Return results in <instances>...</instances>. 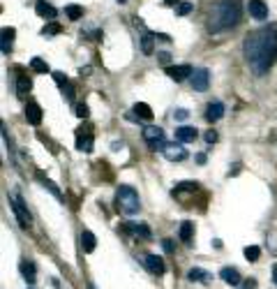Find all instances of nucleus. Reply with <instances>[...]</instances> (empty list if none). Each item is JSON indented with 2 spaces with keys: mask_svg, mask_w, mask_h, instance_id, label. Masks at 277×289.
Instances as JSON below:
<instances>
[{
  "mask_svg": "<svg viewBox=\"0 0 277 289\" xmlns=\"http://www.w3.org/2000/svg\"><path fill=\"white\" fill-rule=\"evenodd\" d=\"M65 14H67L70 21H79V19H83V7L81 5H67Z\"/></svg>",
  "mask_w": 277,
  "mask_h": 289,
  "instance_id": "nucleus-25",
  "label": "nucleus"
},
{
  "mask_svg": "<svg viewBox=\"0 0 277 289\" xmlns=\"http://www.w3.org/2000/svg\"><path fill=\"white\" fill-rule=\"evenodd\" d=\"M116 208H118L123 215H134L141 208V199H139V192L132 185H120L116 190Z\"/></svg>",
  "mask_w": 277,
  "mask_h": 289,
  "instance_id": "nucleus-3",
  "label": "nucleus"
},
{
  "mask_svg": "<svg viewBox=\"0 0 277 289\" xmlns=\"http://www.w3.org/2000/svg\"><path fill=\"white\" fill-rule=\"evenodd\" d=\"M199 183H192V180H185V183H178L174 187V195H180V192H194Z\"/></svg>",
  "mask_w": 277,
  "mask_h": 289,
  "instance_id": "nucleus-30",
  "label": "nucleus"
},
{
  "mask_svg": "<svg viewBox=\"0 0 277 289\" xmlns=\"http://www.w3.org/2000/svg\"><path fill=\"white\" fill-rule=\"evenodd\" d=\"M37 178H39V180H42V183H44V187H49V190H51V192H53V195H56V197H58V199H63V192H60V190H58V187H56V185H53V183H51V180H49V178H46V176H44V174H42V171H37Z\"/></svg>",
  "mask_w": 277,
  "mask_h": 289,
  "instance_id": "nucleus-29",
  "label": "nucleus"
},
{
  "mask_svg": "<svg viewBox=\"0 0 277 289\" xmlns=\"http://www.w3.org/2000/svg\"><path fill=\"white\" fill-rule=\"evenodd\" d=\"M81 248H83V252H95V248H97V238H95V234L92 231H81Z\"/></svg>",
  "mask_w": 277,
  "mask_h": 289,
  "instance_id": "nucleus-19",
  "label": "nucleus"
},
{
  "mask_svg": "<svg viewBox=\"0 0 277 289\" xmlns=\"http://www.w3.org/2000/svg\"><path fill=\"white\" fill-rule=\"evenodd\" d=\"M0 35H3V44H0V49H3V54H5V56H10L17 30H14V28H3V33H0Z\"/></svg>",
  "mask_w": 277,
  "mask_h": 289,
  "instance_id": "nucleus-17",
  "label": "nucleus"
},
{
  "mask_svg": "<svg viewBox=\"0 0 277 289\" xmlns=\"http://www.w3.org/2000/svg\"><path fill=\"white\" fill-rule=\"evenodd\" d=\"M206 141H208V143H215V141H217V132H215V130H208V132H206Z\"/></svg>",
  "mask_w": 277,
  "mask_h": 289,
  "instance_id": "nucleus-37",
  "label": "nucleus"
},
{
  "mask_svg": "<svg viewBox=\"0 0 277 289\" xmlns=\"http://www.w3.org/2000/svg\"><path fill=\"white\" fill-rule=\"evenodd\" d=\"M35 12H37V17L46 19V21H53V19L58 17V10H56L53 5H49L46 0H37V3H35Z\"/></svg>",
  "mask_w": 277,
  "mask_h": 289,
  "instance_id": "nucleus-11",
  "label": "nucleus"
},
{
  "mask_svg": "<svg viewBox=\"0 0 277 289\" xmlns=\"http://www.w3.org/2000/svg\"><path fill=\"white\" fill-rule=\"evenodd\" d=\"M192 10H194V5H192V3H187V0H183V3H178V5H176V14H178V17L190 14Z\"/></svg>",
  "mask_w": 277,
  "mask_h": 289,
  "instance_id": "nucleus-32",
  "label": "nucleus"
},
{
  "mask_svg": "<svg viewBox=\"0 0 277 289\" xmlns=\"http://www.w3.org/2000/svg\"><path fill=\"white\" fill-rule=\"evenodd\" d=\"M164 3H167V5H178L180 0H164Z\"/></svg>",
  "mask_w": 277,
  "mask_h": 289,
  "instance_id": "nucleus-41",
  "label": "nucleus"
},
{
  "mask_svg": "<svg viewBox=\"0 0 277 289\" xmlns=\"http://www.w3.org/2000/svg\"><path fill=\"white\" fill-rule=\"evenodd\" d=\"M272 282L277 284V264H275V266H272Z\"/></svg>",
  "mask_w": 277,
  "mask_h": 289,
  "instance_id": "nucleus-40",
  "label": "nucleus"
},
{
  "mask_svg": "<svg viewBox=\"0 0 277 289\" xmlns=\"http://www.w3.org/2000/svg\"><path fill=\"white\" fill-rule=\"evenodd\" d=\"M208 83H210V72L206 67H199V70L192 72V88L194 90L203 93V90H208Z\"/></svg>",
  "mask_w": 277,
  "mask_h": 289,
  "instance_id": "nucleus-7",
  "label": "nucleus"
},
{
  "mask_svg": "<svg viewBox=\"0 0 277 289\" xmlns=\"http://www.w3.org/2000/svg\"><path fill=\"white\" fill-rule=\"evenodd\" d=\"M192 67L190 65H171V67H167V74L171 79H174V81H183V79H187L192 74Z\"/></svg>",
  "mask_w": 277,
  "mask_h": 289,
  "instance_id": "nucleus-12",
  "label": "nucleus"
},
{
  "mask_svg": "<svg viewBox=\"0 0 277 289\" xmlns=\"http://www.w3.org/2000/svg\"><path fill=\"white\" fill-rule=\"evenodd\" d=\"M164 153V158L167 160H171V162H183L185 158H187V151L183 148V143H167V148L162 151Z\"/></svg>",
  "mask_w": 277,
  "mask_h": 289,
  "instance_id": "nucleus-8",
  "label": "nucleus"
},
{
  "mask_svg": "<svg viewBox=\"0 0 277 289\" xmlns=\"http://www.w3.org/2000/svg\"><path fill=\"white\" fill-rule=\"evenodd\" d=\"M76 148H79L81 153H92V148H95V134H92L90 125L76 130Z\"/></svg>",
  "mask_w": 277,
  "mask_h": 289,
  "instance_id": "nucleus-6",
  "label": "nucleus"
},
{
  "mask_svg": "<svg viewBox=\"0 0 277 289\" xmlns=\"http://www.w3.org/2000/svg\"><path fill=\"white\" fill-rule=\"evenodd\" d=\"M157 58H159V63H164V65H167L169 60H171V54H169V51H162V54H157Z\"/></svg>",
  "mask_w": 277,
  "mask_h": 289,
  "instance_id": "nucleus-38",
  "label": "nucleus"
},
{
  "mask_svg": "<svg viewBox=\"0 0 277 289\" xmlns=\"http://www.w3.org/2000/svg\"><path fill=\"white\" fill-rule=\"evenodd\" d=\"M187 116H190V111H187V109H176V111H174V118H176V120H185Z\"/></svg>",
  "mask_w": 277,
  "mask_h": 289,
  "instance_id": "nucleus-35",
  "label": "nucleus"
},
{
  "mask_svg": "<svg viewBox=\"0 0 277 289\" xmlns=\"http://www.w3.org/2000/svg\"><path fill=\"white\" fill-rule=\"evenodd\" d=\"M162 246H164V252H174V250H176V248H174V240H171V238H164Z\"/></svg>",
  "mask_w": 277,
  "mask_h": 289,
  "instance_id": "nucleus-36",
  "label": "nucleus"
},
{
  "mask_svg": "<svg viewBox=\"0 0 277 289\" xmlns=\"http://www.w3.org/2000/svg\"><path fill=\"white\" fill-rule=\"evenodd\" d=\"M219 278H222L227 284H234V287H238L240 284V273L236 271V268H231V266H224L222 271H219Z\"/></svg>",
  "mask_w": 277,
  "mask_h": 289,
  "instance_id": "nucleus-18",
  "label": "nucleus"
},
{
  "mask_svg": "<svg viewBox=\"0 0 277 289\" xmlns=\"http://www.w3.org/2000/svg\"><path fill=\"white\" fill-rule=\"evenodd\" d=\"M132 111H134L136 118H141V120H152V109L148 107L146 102H136V104H134V109H132Z\"/></svg>",
  "mask_w": 277,
  "mask_h": 289,
  "instance_id": "nucleus-22",
  "label": "nucleus"
},
{
  "mask_svg": "<svg viewBox=\"0 0 277 289\" xmlns=\"http://www.w3.org/2000/svg\"><path fill=\"white\" fill-rule=\"evenodd\" d=\"M243 54L252 72L256 77H263L277 58V26L261 28L247 35L243 42Z\"/></svg>",
  "mask_w": 277,
  "mask_h": 289,
  "instance_id": "nucleus-1",
  "label": "nucleus"
},
{
  "mask_svg": "<svg viewBox=\"0 0 277 289\" xmlns=\"http://www.w3.org/2000/svg\"><path fill=\"white\" fill-rule=\"evenodd\" d=\"M222 116H224V104L222 102H210L206 107V120H210V123H217Z\"/></svg>",
  "mask_w": 277,
  "mask_h": 289,
  "instance_id": "nucleus-15",
  "label": "nucleus"
},
{
  "mask_svg": "<svg viewBox=\"0 0 277 289\" xmlns=\"http://www.w3.org/2000/svg\"><path fill=\"white\" fill-rule=\"evenodd\" d=\"M53 79H56V83H58L60 88H63V86H67V83H70V79H67L65 74H63V72H53Z\"/></svg>",
  "mask_w": 277,
  "mask_h": 289,
  "instance_id": "nucleus-33",
  "label": "nucleus"
},
{
  "mask_svg": "<svg viewBox=\"0 0 277 289\" xmlns=\"http://www.w3.org/2000/svg\"><path fill=\"white\" fill-rule=\"evenodd\" d=\"M30 67H33L35 72H39V74H46V72H49V65H46L42 58H33L30 60Z\"/></svg>",
  "mask_w": 277,
  "mask_h": 289,
  "instance_id": "nucleus-31",
  "label": "nucleus"
},
{
  "mask_svg": "<svg viewBox=\"0 0 277 289\" xmlns=\"http://www.w3.org/2000/svg\"><path fill=\"white\" fill-rule=\"evenodd\" d=\"M247 10H250V17L256 19V21H266L268 19V5L263 0H250Z\"/></svg>",
  "mask_w": 277,
  "mask_h": 289,
  "instance_id": "nucleus-9",
  "label": "nucleus"
},
{
  "mask_svg": "<svg viewBox=\"0 0 277 289\" xmlns=\"http://www.w3.org/2000/svg\"><path fill=\"white\" fill-rule=\"evenodd\" d=\"M178 236H180V240H183V243H192V236H194V222L185 220V222L180 224Z\"/></svg>",
  "mask_w": 277,
  "mask_h": 289,
  "instance_id": "nucleus-20",
  "label": "nucleus"
},
{
  "mask_svg": "<svg viewBox=\"0 0 277 289\" xmlns=\"http://www.w3.org/2000/svg\"><path fill=\"white\" fill-rule=\"evenodd\" d=\"M143 264H146V268L152 273V275H162L164 271H167V266H164V259L157 255H146L143 257Z\"/></svg>",
  "mask_w": 277,
  "mask_h": 289,
  "instance_id": "nucleus-10",
  "label": "nucleus"
},
{
  "mask_svg": "<svg viewBox=\"0 0 277 289\" xmlns=\"http://www.w3.org/2000/svg\"><path fill=\"white\" fill-rule=\"evenodd\" d=\"M88 289H97V287H95V284H92V282H88Z\"/></svg>",
  "mask_w": 277,
  "mask_h": 289,
  "instance_id": "nucleus-42",
  "label": "nucleus"
},
{
  "mask_svg": "<svg viewBox=\"0 0 277 289\" xmlns=\"http://www.w3.org/2000/svg\"><path fill=\"white\" fill-rule=\"evenodd\" d=\"M194 139H196V130H194V127L183 125V127H178V130H176V141L190 143V141H194Z\"/></svg>",
  "mask_w": 277,
  "mask_h": 289,
  "instance_id": "nucleus-16",
  "label": "nucleus"
},
{
  "mask_svg": "<svg viewBox=\"0 0 277 289\" xmlns=\"http://www.w3.org/2000/svg\"><path fill=\"white\" fill-rule=\"evenodd\" d=\"M10 204H12V211H14V215H17L19 224H21L23 229H28V227H30V222H33V215L28 213L23 199L19 195H10Z\"/></svg>",
  "mask_w": 277,
  "mask_h": 289,
  "instance_id": "nucleus-4",
  "label": "nucleus"
},
{
  "mask_svg": "<svg viewBox=\"0 0 277 289\" xmlns=\"http://www.w3.org/2000/svg\"><path fill=\"white\" fill-rule=\"evenodd\" d=\"M19 271H21V275H23V280H26V282L33 284L35 280H37V268H35L33 262H28V259H23V262L19 264Z\"/></svg>",
  "mask_w": 277,
  "mask_h": 289,
  "instance_id": "nucleus-14",
  "label": "nucleus"
},
{
  "mask_svg": "<svg viewBox=\"0 0 277 289\" xmlns=\"http://www.w3.org/2000/svg\"><path fill=\"white\" fill-rule=\"evenodd\" d=\"M143 139H146V143L152 148V151H164V148H167V141H164V132H162V127L148 125L146 130H143Z\"/></svg>",
  "mask_w": 277,
  "mask_h": 289,
  "instance_id": "nucleus-5",
  "label": "nucleus"
},
{
  "mask_svg": "<svg viewBox=\"0 0 277 289\" xmlns=\"http://www.w3.org/2000/svg\"><path fill=\"white\" fill-rule=\"evenodd\" d=\"M118 3H120V5H125V3H127V0H118Z\"/></svg>",
  "mask_w": 277,
  "mask_h": 289,
  "instance_id": "nucleus-43",
  "label": "nucleus"
},
{
  "mask_svg": "<svg viewBox=\"0 0 277 289\" xmlns=\"http://www.w3.org/2000/svg\"><path fill=\"white\" fill-rule=\"evenodd\" d=\"M125 231L136 234V236H143V238H150V229H148L146 224H141V222H127L125 224Z\"/></svg>",
  "mask_w": 277,
  "mask_h": 289,
  "instance_id": "nucleus-21",
  "label": "nucleus"
},
{
  "mask_svg": "<svg viewBox=\"0 0 277 289\" xmlns=\"http://www.w3.org/2000/svg\"><path fill=\"white\" fill-rule=\"evenodd\" d=\"M245 257H247V262H259L261 248L259 246H247L245 248Z\"/></svg>",
  "mask_w": 277,
  "mask_h": 289,
  "instance_id": "nucleus-28",
  "label": "nucleus"
},
{
  "mask_svg": "<svg viewBox=\"0 0 277 289\" xmlns=\"http://www.w3.org/2000/svg\"><path fill=\"white\" fill-rule=\"evenodd\" d=\"M88 114H90V111H88L86 104H76V116H79V118H88Z\"/></svg>",
  "mask_w": 277,
  "mask_h": 289,
  "instance_id": "nucleus-34",
  "label": "nucleus"
},
{
  "mask_svg": "<svg viewBox=\"0 0 277 289\" xmlns=\"http://www.w3.org/2000/svg\"><path fill=\"white\" fill-rule=\"evenodd\" d=\"M210 21H208V30L210 33H222L234 28L240 21V0H217L210 7Z\"/></svg>",
  "mask_w": 277,
  "mask_h": 289,
  "instance_id": "nucleus-2",
  "label": "nucleus"
},
{
  "mask_svg": "<svg viewBox=\"0 0 277 289\" xmlns=\"http://www.w3.org/2000/svg\"><path fill=\"white\" fill-rule=\"evenodd\" d=\"M60 30H63V26H60L58 21H49L46 26L42 28V35H44V37H51V35H58Z\"/></svg>",
  "mask_w": 277,
  "mask_h": 289,
  "instance_id": "nucleus-27",
  "label": "nucleus"
},
{
  "mask_svg": "<svg viewBox=\"0 0 277 289\" xmlns=\"http://www.w3.org/2000/svg\"><path fill=\"white\" fill-rule=\"evenodd\" d=\"M26 120L30 125H39L42 123V109L37 102H28L26 104Z\"/></svg>",
  "mask_w": 277,
  "mask_h": 289,
  "instance_id": "nucleus-13",
  "label": "nucleus"
},
{
  "mask_svg": "<svg viewBox=\"0 0 277 289\" xmlns=\"http://www.w3.org/2000/svg\"><path fill=\"white\" fill-rule=\"evenodd\" d=\"M238 171H240V164H234V169H231V171H229V176H231V174H238Z\"/></svg>",
  "mask_w": 277,
  "mask_h": 289,
  "instance_id": "nucleus-39",
  "label": "nucleus"
},
{
  "mask_svg": "<svg viewBox=\"0 0 277 289\" xmlns=\"http://www.w3.org/2000/svg\"><path fill=\"white\" fill-rule=\"evenodd\" d=\"M152 39H155V35H152V33H143V37H141V51L146 56H152Z\"/></svg>",
  "mask_w": 277,
  "mask_h": 289,
  "instance_id": "nucleus-26",
  "label": "nucleus"
},
{
  "mask_svg": "<svg viewBox=\"0 0 277 289\" xmlns=\"http://www.w3.org/2000/svg\"><path fill=\"white\" fill-rule=\"evenodd\" d=\"M212 275L208 271H203V268H192L190 273H187V280H192V282H208Z\"/></svg>",
  "mask_w": 277,
  "mask_h": 289,
  "instance_id": "nucleus-23",
  "label": "nucleus"
},
{
  "mask_svg": "<svg viewBox=\"0 0 277 289\" xmlns=\"http://www.w3.org/2000/svg\"><path fill=\"white\" fill-rule=\"evenodd\" d=\"M30 88H33L30 79H28L26 74H19V77H17V95H19V98H23V95H26Z\"/></svg>",
  "mask_w": 277,
  "mask_h": 289,
  "instance_id": "nucleus-24",
  "label": "nucleus"
}]
</instances>
